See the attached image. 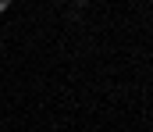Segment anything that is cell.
I'll use <instances>...</instances> for the list:
<instances>
[{
    "label": "cell",
    "mask_w": 153,
    "mask_h": 132,
    "mask_svg": "<svg viewBox=\"0 0 153 132\" xmlns=\"http://www.w3.org/2000/svg\"><path fill=\"white\" fill-rule=\"evenodd\" d=\"M71 4H75L78 11H85V7H89V0H71Z\"/></svg>",
    "instance_id": "obj_1"
},
{
    "label": "cell",
    "mask_w": 153,
    "mask_h": 132,
    "mask_svg": "<svg viewBox=\"0 0 153 132\" xmlns=\"http://www.w3.org/2000/svg\"><path fill=\"white\" fill-rule=\"evenodd\" d=\"M7 7H11V0H0V14H4V11H7Z\"/></svg>",
    "instance_id": "obj_2"
},
{
    "label": "cell",
    "mask_w": 153,
    "mask_h": 132,
    "mask_svg": "<svg viewBox=\"0 0 153 132\" xmlns=\"http://www.w3.org/2000/svg\"><path fill=\"white\" fill-rule=\"evenodd\" d=\"M50 4H64V0H50Z\"/></svg>",
    "instance_id": "obj_3"
}]
</instances>
